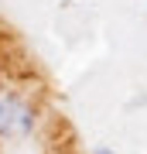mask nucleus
<instances>
[{
  "instance_id": "obj_2",
  "label": "nucleus",
  "mask_w": 147,
  "mask_h": 154,
  "mask_svg": "<svg viewBox=\"0 0 147 154\" xmlns=\"http://www.w3.org/2000/svg\"><path fill=\"white\" fill-rule=\"evenodd\" d=\"M93 154H116V151H109V147H96Z\"/></svg>"
},
{
  "instance_id": "obj_1",
  "label": "nucleus",
  "mask_w": 147,
  "mask_h": 154,
  "mask_svg": "<svg viewBox=\"0 0 147 154\" xmlns=\"http://www.w3.org/2000/svg\"><path fill=\"white\" fill-rule=\"evenodd\" d=\"M38 123V110L27 99V93L14 86H0V137H27Z\"/></svg>"
}]
</instances>
